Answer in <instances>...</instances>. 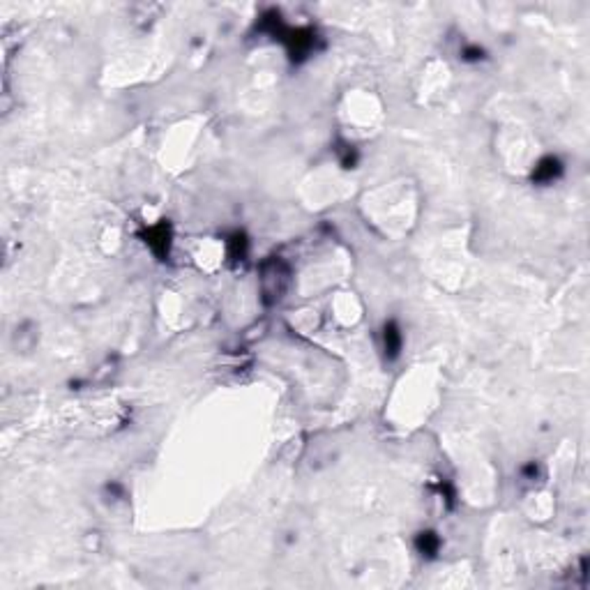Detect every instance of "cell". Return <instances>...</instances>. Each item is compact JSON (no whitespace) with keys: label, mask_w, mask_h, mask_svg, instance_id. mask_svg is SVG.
<instances>
[{"label":"cell","mask_w":590,"mask_h":590,"mask_svg":"<svg viewBox=\"0 0 590 590\" xmlns=\"http://www.w3.org/2000/svg\"><path fill=\"white\" fill-rule=\"evenodd\" d=\"M146 245L159 256V259L168 256V250H171V226L166 222H161L157 226H150L148 233H146Z\"/></svg>","instance_id":"cell-3"},{"label":"cell","mask_w":590,"mask_h":590,"mask_svg":"<svg viewBox=\"0 0 590 590\" xmlns=\"http://www.w3.org/2000/svg\"><path fill=\"white\" fill-rule=\"evenodd\" d=\"M291 284L289 265L279 259H268L261 263V293L265 302H279Z\"/></svg>","instance_id":"cell-1"},{"label":"cell","mask_w":590,"mask_h":590,"mask_svg":"<svg viewBox=\"0 0 590 590\" xmlns=\"http://www.w3.org/2000/svg\"><path fill=\"white\" fill-rule=\"evenodd\" d=\"M286 37H284V42H286L289 46V53H291V58L293 60H302V58H307V55L313 51V42H316V35H313L311 31H286L284 33Z\"/></svg>","instance_id":"cell-2"},{"label":"cell","mask_w":590,"mask_h":590,"mask_svg":"<svg viewBox=\"0 0 590 590\" xmlns=\"http://www.w3.org/2000/svg\"><path fill=\"white\" fill-rule=\"evenodd\" d=\"M560 173H563V161L554 155H549V157H542L537 161V166L532 168V180L540 185H549L554 180H558Z\"/></svg>","instance_id":"cell-4"},{"label":"cell","mask_w":590,"mask_h":590,"mask_svg":"<svg viewBox=\"0 0 590 590\" xmlns=\"http://www.w3.org/2000/svg\"><path fill=\"white\" fill-rule=\"evenodd\" d=\"M228 245H231V256H233V261H242L245 254H247V237H245L242 233H235Z\"/></svg>","instance_id":"cell-7"},{"label":"cell","mask_w":590,"mask_h":590,"mask_svg":"<svg viewBox=\"0 0 590 590\" xmlns=\"http://www.w3.org/2000/svg\"><path fill=\"white\" fill-rule=\"evenodd\" d=\"M402 346H404V335L402 330L395 321H390L385 330H383V348H385V355L387 360H395L399 353H402Z\"/></svg>","instance_id":"cell-5"},{"label":"cell","mask_w":590,"mask_h":590,"mask_svg":"<svg viewBox=\"0 0 590 590\" xmlns=\"http://www.w3.org/2000/svg\"><path fill=\"white\" fill-rule=\"evenodd\" d=\"M463 58L466 60H480L482 58V49H480V46H468V49H463Z\"/></svg>","instance_id":"cell-8"},{"label":"cell","mask_w":590,"mask_h":590,"mask_svg":"<svg viewBox=\"0 0 590 590\" xmlns=\"http://www.w3.org/2000/svg\"><path fill=\"white\" fill-rule=\"evenodd\" d=\"M415 547H417V551H420L422 556L434 558L436 554H439V549H441V537L436 535L434 530H424V532H420V535H417Z\"/></svg>","instance_id":"cell-6"}]
</instances>
